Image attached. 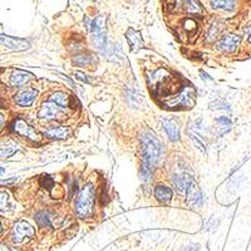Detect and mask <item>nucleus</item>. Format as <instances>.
<instances>
[{
    "label": "nucleus",
    "mask_w": 251,
    "mask_h": 251,
    "mask_svg": "<svg viewBox=\"0 0 251 251\" xmlns=\"http://www.w3.org/2000/svg\"><path fill=\"white\" fill-rule=\"evenodd\" d=\"M140 141L142 155V177L150 179L153 168L161 156V143L156 137L155 132L150 128H144L141 132Z\"/></svg>",
    "instance_id": "1"
},
{
    "label": "nucleus",
    "mask_w": 251,
    "mask_h": 251,
    "mask_svg": "<svg viewBox=\"0 0 251 251\" xmlns=\"http://www.w3.org/2000/svg\"><path fill=\"white\" fill-rule=\"evenodd\" d=\"M147 82L150 90L156 96H171V92L176 86V78L164 68L147 73Z\"/></svg>",
    "instance_id": "2"
},
{
    "label": "nucleus",
    "mask_w": 251,
    "mask_h": 251,
    "mask_svg": "<svg viewBox=\"0 0 251 251\" xmlns=\"http://www.w3.org/2000/svg\"><path fill=\"white\" fill-rule=\"evenodd\" d=\"M94 198H96V191L92 185L84 186L78 194L77 200H75L74 210L78 217L88 218L93 216L94 211Z\"/></svg>",
    "instance_id": "3"
},
{
    "label": "nucleus",
    "mask_w": 251,
    "mask_h": 251,
    "mask_svg": "<svg viewBox=\"0 0 251 251\" xmlns=\"http://www.w3.org/2000/svg\"><path fill=\"white\" fill-rule=\"evenodd\" d=\"M106 23H107V18L103 15H98L97 18L92 20L90 25V34H92V40L96 45V48L101 52L102 54H105V57L107 55L108 51H109V45L107 42V32H106Z\"/></svg>",
    "instance_id": "4"
},
{
    "label": "nucleus",
    "mask_w": 251,
    "mask_h": 251,
    "mask_svg": "<svg viewBox=\"0 0 251 251\" xmlns=\"http://www.w3.org/2000/svg\"><path fill=\"white\" fill-rule=\"evenodd\" d=\"M167 108H182L188 109L192 108L196 103V90L192 87L187 86L177 92L175 96H168L162 102Z\"/></svg>",
    "instance_id": "5"
},
{
    "label": "nucleus",
    "mask_w": 251,
    "mask_h": 251,
    "mask_svg": "<svg viewBox=\"0 0 251 251\" xmlns=\"http://www.w3.org/2000/svg\"><path fill=\"white\" fill-rule=\"evenodd\" d=\"M171 181L179 194H186L188 187L195 182L194 175L186 164H176L171 172Z\"/></svg>",
    "instance_id": "6"
},
{
    "label": "nucleus",
    "mask_w": 251,
    "mask_h": 251,
    "mask_svg": "<svg viewBox=\"0 0 251 251\" xmlns=\"http://www.w3.org/2000/svg\"><path fill=\"white\" fill-rule=\"evenodd\" d=\"M34 235H36V230L29 222L18 221L13 226L12 239L15 244H21V242L33 239Z\"/></svg>",
    "instance_id": "7"
},
{
    "label": "nucleus",
    "mask_w": 251,
    "mask_h": 251,
    "mask_svg": "<svg viewBox=\"0 0 251 251\" xmlns=\"http://www.w3.org/2000/svg\"><path fill=\"white\" fill-rule=\"evenodd\" d=\"M12 129L15 133H18L21 137L28 138V140L32 141V142H40V138H42L38 132H36L29 123L25 122L23 118H17V120L13 121Z\"/></svg>",
    "instance_id": "8"
},
{
    "label": "nucleus",
    "mask_w": 251,
    "mask_h": 251,
    "mask_svg": "<svg viewBox=\"0 0 251 251\" xmlns=\"http://www.w3.org/2000/svg\"><path fill=\"white\" fill-rule=\"evenodd\" d=\"M64 111H66L64 108L59 107L54 102L48 101L43 103L38 112V116L42 120H59L64 116Z\"/></svg>",
    "instance_id": "9"
},
{
    "label": "nucleus",
    "mask_w": 251,
    "mask_h": 251,
    "mask_svg": "<svg viewBox=\"0 0 251 251\" xmlns=\"http://www.w3.org/2000/svg\"><path fill=\"white\" fill-rule=\"evenodd\" d=\"M172 6L175 10L187 13V14H202L203 8L198 0H174Z\"/></svg>",
    "instance_id": "10"
},
{
    "label": "nucleus",
    "mask_w": 251,
    "mask_h": 251,
    "mask_svg": "<svg viewBox=\"0 0 251 251\" xmlns=\"http://www.w3.org/2000/svg\"><path fill=\"white\" fill-rule=\"evenodd\" d=\"M203 125L202 121H197V122L191 123L188 126V135L192 140L196 147L202 152H205V138H203Z\"/></svg>",
    "instance_id": "11"
},
{
    "label": "nucleus",
    "mask_w": 251,
    "mask_h": 251,
    "mask_svg": "<svg viewBox=\"0 0 251 251\" xmlns=\"http://www.w3.org/2000/svg\"><path fill=\"white\" fill-rule=\"evenodd\" d=\"M241 42V36H236V34H227V36H222L217 42V49L218 51L224 52V53H233L237 49Z\"/></svg>",
    "instance_id": "12"
},
{
    "label": "nucleus",
    "mask_w": 251,
    "mask_h": 251,
    "mask_svg": "<svg viewBox=\"0 0 251 251\" xmlns=\"http://www.w3.org/2000/svg\"><path fill=\"white\" fill-rule=\"evenodd\" d=\"M186 201H187L188 206L191 207V209H197V207L202 206V192H201L200 187H198L196 182L192 183V185L188 187L187 191H186Z\"/></svg>",
    "instance_id": "13"
},
{
    "label": "nucleus",
    "mask_w": 251,
    "mask_h": 251,
    "mask_svg": "<svg viewBox=\"0 0 251 251\" xmlns=\"http://www.w3.org/2000/svg\"><path fill=\"white\" fill-rule=\"evenodd\" d=\"M0 44L5 45L13 51H27L30 47L29 43L24 39L14 38V36H5V34H0Z\"/></svg>",
    "instance_id": "14"
},
{
    "label": "nucleus",
    "mask_w": 251,
    "mask_h": 251,
    "mask_svg": "<svg viewBox=\"0 0 251 251\" xmlns=\"http://www.w3.org/2000/svg\"><path fill=\"white\" fill-rule=\"evenodd\" d=\"M36 96H38V92L34 88H28V90H21L18 94H15L14 102L20 107H30V106H33Z\"/></svg>",
    "instance_id": "15"
},
{
    "label": "nucleus",
    "mask_w": 251,
    "mask_h": 251,
    "mask_svg": "<svg viewBox=\"0 0 251 251\" xmlns=\"http://www.w3.org/2000/svg\"><path fill=\"white\" fill-rule=\"evenodd\" d=\"M162 127H163L164 132L167 137L171 141H179V126L174 118H168V117H163L161 120Z\"/></svg>",
    "instance_id": "16"
},
{
    "label": "nucleus",
    "mask_w": 251,
    "mask_h": 251,
    "mask_svg": "<svg viewBox=\"0 0 251 251\" xmlns=\"http://www.w3.org/2000/svg\"><path fill=\"white\" fill-rule=\"evenodd\" d=\"M126 38L128 40V44H129V48L131 51L135 53V52H138L140 49L144 48V42H143V38L141 36V33L138 30L133 29V28H129L127 30V33H126Z\"/></svg>",
    "instance_id": "17"
},
{
    "label": "nucleus",
    "mask_w": 251,
    "mask_h": 251,
    "mask_svg": "<svg viewBox=\"0 0 251 251\" xmlns=\"http://www.w3.org/2000/svg\"><path fill=\"white\" fill-rule=\"evenodd\" d=\"M33 78V74L29 72H25V71H20V69H17L10 75V86L12 87H21L24 86L25 83L30 81Z\"/></svg>",
    "instance_id": "18"
},
{
    "label": "nucleus",
    "mask_w": 251,
    "mask_h": 251,
    "mask_svg": "<svg viewBox=\"0 0 251 251\" xmlns=\"http://www.w3.org/2000/svg\"><path fill=\"white\" fill-rule=\"evenodd\" d=\"M72 131L69 127H64V126H59V127H53L44 132V136L51 140H66L71 136Z\"/></svg>",
    "instance_id": "19"
},
{
    "label": "nucleus",
    "mask_w": 251,
    "mask_h": 251,
    "mask_svg": "<svg viewBox=\"0 0 251 251\" xmlns=\"http://www.w3.org/2000/svg\"><path fill=\"white\" fill-rule=\"evenodd\" d=\"M155 197L162 203H168L172 198V190L168 186L157 185L155 187Z\"/></svg>",
    "instance_id": "20"
},
{
    "label": "nucleus",
    "mask_w": 251,
    "mask_h": 251,
    "mask_svg": "<svg viewBox=\"0 0 251 251\" xmlns=\"http://www.w3.org/2000/svg\"><path fill=\"white\" fill-rule=\"evenodd\" d=\"M15 209V205L12 200V196L6 191L0 188V211L1 213H9Z\"/></svg>",
    "instance_id": "21"
},
{
    "label": "nucleus",
    "mask_w": 251,
    "mask_h": 251,
    "mask_svg": "<svg viewBox=\"0 0 251 251\" xmlns=\"http://www.w3.org/2000/svg\"><path fill=\"white\" fill-rule=\"evenodd\" d=\"M72 60L75 66L86 67L92 66V64L97 63V57L93 55V54H75Z\"/></svg>",
    "instance_id": "22"
},
{
    "label": "nucleus",
    "mask_w": 251,
    "mask_h": 251,
    "mask_svg": "<svg viewBox=\"0 0 251 251\" xmlns=\"http://www.w3.org/2000/svg\"><path fill=\"white\" fill-rule=\"evenodd\" d=\"M49 101L54 102L55 105H58L59 107L64 108V109H67V108L71 106V97H69L68 94L64 92L53 93V94L51 96V98H49Z\"/></svg>",
    "instance_id": "23"
},
{
    "label": "nucleus",
    "mask_w": 251,
    "mask_h": 251,
    "mask_svg": "<svg viewBox=\"0 0 251 251\" xmlns=\"http://www.w3.org/2000/svg\"><path fill=\"white\" fill-rule=\"evenodd\" d=\"M210 4L214 9L221 10H233L236 5V0H210Z\"/></svg>",
    "instance_id": "24"
},
{
    "label": "nucleus",
    "mask_w": 251,
    "mask_h": 251,
    "mask_svg": "<svg viewBox=\"0 0 251 251\" xmlns=\"http://www.w3.org/2000/svg\"><path fill=\"white\" fill-rule=\"evenodd\" d=\"M36 222L40 227H51L52 226V216L47 211H39L36 214Z\"/></svg>",
    "instance_id": "25"
},
{
    "label": "nucleus",
    "mask_w": 251,
    "mask_h": 251,
    "mask_svg": "<svg viewBox=\"0 0 251 251\" xmlns=\"http://www.w3.org/2000/svg\"><path fill=\"white\" fill-rule=\"evenodd\" d=\"M17 151H18V147H17V144L3 147V148H0V157H1V159H8V157H10V156L14 155Z\"/></svg>",
    "instance_id": "26"
},
{
    "label": "nucleus",
    "mask_w": 251,
    "mask_h": 251,
    "mask_svg": "<svg viewBox=\"0 0 251 251\" xmlns=\"http://www.w3.org/2000/svg\"><path fill=\"white\" fill-rule=\"evenodd\" d=\"M183 28H185L186 33L195 34L196 33V29H197V23H196L194 19L188 18L183 21Z\"/></svg>",
    "instance_id": "27"
},
{
    "label": "nucleus",
    "mask_w": 251,
    "mask_h": 251,
    "mask_svg": "<svg viewBox=\"0 0 251 251\" xmlns=\"http://www.w3.org/2000/svg\"><path fill=\"white\" fill-rule=\"evenodd\" d=\"M216 123H217L220 128H222V133H225L226 131H229V129H230V127H231L230 120H229V118H227V117H225V116L216 118Z\"/></svg>",
    "instance_id": "28"
},
{
    "label": "nucleus",
    "mask_w": 251,
    "mask_h": 251,
    "mask_svg": "<svg viewBox=\"0 0 251 251\" xmlns=\"http://www.w3.org/2000/svg\"><path fill=\"white\" fill-rule=\"evenodd\" d=\"M40 185H42L43 187L51 190V188L54 186V179H52L49 175H43L42 179H40Z\"/></svg>",
    "instance_id": "29"
},
{
    "label": "nucleus",
    "mask_w": 251,
    "mask_h": 251,
    "mask_svg": "<svg viewBox=\"0 0 251 251\" xmlns=\"http://www.w3.org/2000/svg\"><path fill=\"white\" fill-rule=\"evenodd\" d=\"M217 27H216V24H213V27L210 28L209 30V34H207V42H213L214 39H216V36H217Z\"/></svg>",
    "instance_id": "30"
},
{
    "label": "nucleus",
    "mask_w": 251,
    "mask_h": 251,
    "mask_svg": "<svg viewBox=\"0 0 251 251\" xmlns=\"http://www.w3.org/2000/svg\"><path fill=\"white\" fill-rule=\"evenodd\" d=\"M74 75H75V77L78 78V79H81V81L83 82V83H88V84L90 83V78H88L87 75H86V74H83V73H81V72H75V73H74Z\"/></svg>",
    "instance_id": "31"
},
{
    "label": "nucleus",
    "mask_w": 251,
    "mask_h": 251,
    "mask_svg": "<svg viewBox=\"0 0 251 251\" xmlns=\"http://www.w3.org/2000/svg\"><path fill=\"white\" fill-rule=\"evenodd\" d=\"M0 251H17V250H15V249L9 248V246L5 245V244H0Z\"/></svg>",
    "instance_id": "32"
},
{
    "label": "nucleus",
    "mask_w": 251,
    "mask_h": 251,
    "mask_svg": "<svg viewBox=\"0 0 251 251\" xmlns=\"http://www.w3.org/2000/svg\"><path fill=\"white\" fill-rule=\"evenodd\" d=\"M245 33H246V36H248L249 42H251V25H250V27L246 28V29H245Z\"/></svg>",
    "instance_id": "33"
},
{
    "label": "nucleus",
    "mask_w": 251,
    "mask_h": 251,
    "mask_svg": "<svg viewBox=\"0 0 251 251\" xmlns=\"http://www.w3.org/2000/svg\"><path fill=\"white\" fill-rule=\"evenodd\" d=\"M4 121H5V117H4V114L1 113V112H0V127H1V126H3Z\"/></svg>",
    "instance_id": "34"
},
{
    "label": "nucleus",
    "mask_w": 251,
    "mask_h": 251,
    "mask_svg": "<svg viewBox=\"0 0 251 251\" xmlns=\"http://www.w3.org/2000/svg\"><path fill=\"white\" fill-rule=\"evenodd\" d=\"M201 74H202L203 79H209V81H211V79H213L211 77H209V74H205V72H202V71H201Z\"/></svg>",
    "instance_id": "35"
},
{
    "label": "nucleus",
    "mask_w": 251,
    "mask_h": 251,
    "mask_svg": "<svg viewBox=\"0 0 251 251\" xmlns=\"http://www.w3.org/2000/svg\"><path fill=\"white\" fill-rule=\"evenodd\" d=\"M4 172H5V168H1V167H0V176H1V175H3Z\"/></svg>",
    "instance_id": "36"
},
{
    "label": "nucleus",
    "mask_w": 251,
    "mask_h": 251,
    "mask_svg": "<svg viewBox=\"0 0 251 251\" xmlns=\"http://www.w3.org/2000/svg\"><path fill=\"white\" fill-rule=\"evenodd\" d=\"M0 233H1V224H0Z\"/></svg>",
    "instance_id": "37"
}]
</instances>
